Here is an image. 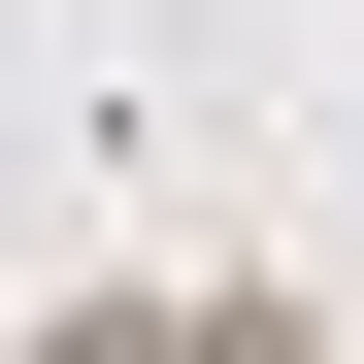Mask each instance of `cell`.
<instances>
[{
  "label": "cell",
  "instance_id": "cell-1",
  "mask_svg": "<svg viewBox=\"0 0 364 364\" xmlns=\"http://www.w3.org/2000/svg\"><path fill=\"white\" fill-rule=\"evenodd\" d=\"M33 364H298V298H67Z\"/></svg>",
  "mask_w": 364,
  "mask_h": 364
}]
</instances>
